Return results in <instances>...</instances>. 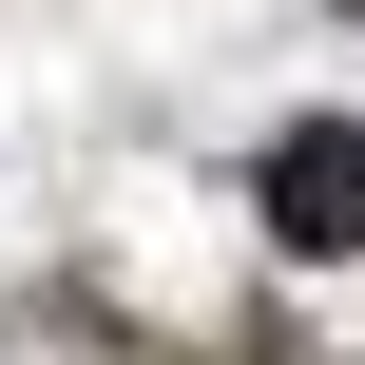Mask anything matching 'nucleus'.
Listing matches in <instances>:
<instances>
[{"instance_id":"1","label":"nucleus","mask_w":365,"mask_h":365,"mask_svg":"<svg viewBox=\"0 0 365 365\" xmlns=\"http://www.w3.org/2000/svg\"><path fill=\"white\" fill-rule=\"evenodd\" d=\"M269 231H289V250H365V115L269 135Z\"/></svg>"}]
</instances>
